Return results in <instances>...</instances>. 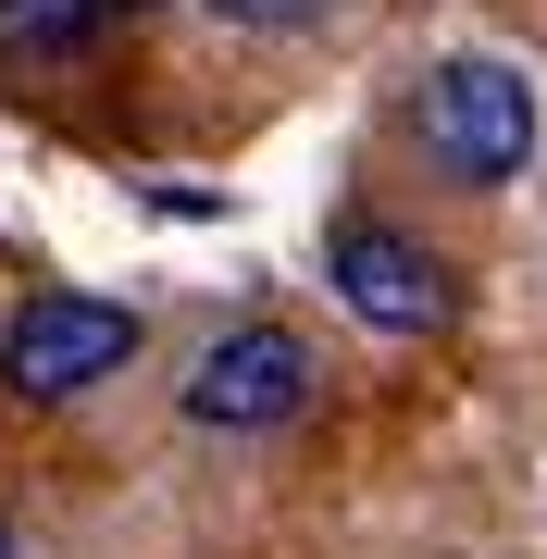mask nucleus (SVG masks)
Here are the masks:
<instances>
[{"mask_svg": "<svg viewBox=\"0 0 547 559\" xmlns=\"http://www.w3.org/2000/svg\"><path fill=\"white\" fill-rule=\"evenodd\" d=\"M411 138L448 187H510L535 162V75L498 50H448L424 87H411Z\"/></svg>", "mask_w": 547, "mask_h": 559, "instance_id": "obj_1", "label": "nucleus"}, {"mask_svg": "<svg viewBox=\"0 0 547 559\" xmlns=\"http://www.w3.org/2000/svg\"><path fill=\"white\" fill-rule=\"evenodd\" d=\"M124 360H138V311H124V299H87V286H38V299L0 323V385L38 399V411L112 385Z\"/></svg>", "mask_w": 547, "mask_h": 559, "instance_id": "obj_2", "label": "nucleus"}, {"mask_svg": "<svg viewBox=\"0 0 547 559\" xmlns=\"http://www.w3.org/2000/svg\"><path fill=\"white\" fill-rule=\"evenodd\" d=\"M299 411H311V336H286V323H237L187 373V423H212V436H274Z\"/></svg>", "mask_w": 547, "mask_h": 559, "instance_id": "obj_3", "label": "nucleus"}, {"mask_svg": "<svg viewBox=\"0 0 547 559\" xmlns=\"http://www.w3.org/2000/svg\"><path fill=\"white\" fill-rule=\"evenodd\" d=\"M324 274H336V299L361 311L373 336H436V323L461 311L448 261L424 237H399V224H336V237H324Z\"/></svg>", "mask_w": 547, "mask_h": 559, "instance_id": "obj_4", "label": "nucleus"}, {"mask_svg": "<svg viewBox=\"0 0 547 559\" xmlns=\"http://www.w3.org/2000/svg\"><path fill=\"white\" fill-rule=\"evenodd\" d=\"M112 25V0H0V50L13 62H75Z\"/></svg>", "mask_w": 547, "mask_h": 559, "instance_id": "obj_5", "label": "nucleus"}, {"mask_svg": "<svg viewBox=\"0 0 547 559\" xmlns=\"http://www.w3.org/2000/svg\"><path fill=\"white\" fill-rule=\"evenodd\" d=\"M200 13L224 25V38H299V25L324 13V0H200Z\"/></svg>", "mask_w": 547, "mask_h": 559, "instance_id": "obj_6", "label": "nucleus"}, {"mask_svg": "<svg viewBox=\"0 0 547 559\" xmlns=\"http://www.w3.org/2000/svg\"><path fill=\"white\" fill-rule=\"evenodd\" d=\"M0 559H13V522H0Z\"/></svg>", "mask_w": 547, "mask_h": 559, "instance_id": "obj_7", "label": "nucleus"}]
</instances>
